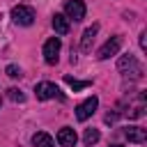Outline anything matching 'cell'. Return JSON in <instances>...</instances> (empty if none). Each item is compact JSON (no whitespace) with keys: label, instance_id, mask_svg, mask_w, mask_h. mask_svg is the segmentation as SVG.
Wrapping results in <instances>:
<instances>
[{"label":"cell","instance_id":"6da1fadb","mask_svg":"<svg viewBox=\"0 0 147 147\" xmlns=\"http://www.w3.org/2000/svg\"><path fill=\"white\" fill-rule=\"evenodd\" d=\"M117 69L124 74V76H131V78H140L142 76V64L136 60V55H131V53H126V55H122L119 60H117Z\"/></svg>","mask_w":147,"mask_h":147},{"label":"cell","instance_id":"7a4b0ae2","mask_svg":"<svg viewBox=\"0 0 147 147\" xmlns=\"http://www.w3.org/2000/svg\"><path fill=\"white\" fill-rule=\"evenodd\" d=\"M34 94H37V99L39 101H48V99H64L62 96V92H60V87L55 85V83H48V80H44V83H37L34 85Z\"/></svg>","mask_w":147,"mask_h":147},{"label":"cell","instance_id":"3957f363","mask_svg":"<svg viewBox=\"0 0 147 147\" xmlns=\"http://www.w3.org/2000/svg\"><path fill=\"white\" fill-rule=\"evenodd\" d=\"M11 21L16 25H32L34 23V9L28 5H16L11 9Z\"/></svg>","mask_w":147,"mask_h":147},{"label":"cell","instance_id":"277c9868","mask_svg":"<svg viewBox=\"0 0 147 147\" xmlns=\"http://www.w3.org/2000/svg\"><path fill=\"white\" fill-rule=\"evenodd\" d=\"M96 108H99V99H96V96H87L83 103L76 106V119H78V122L90 119V117L96 113Z\"/></svg>","mask_w":147,"mask_h":147},{"label":"cell","instance_id":"5b68a950","mask_svg":"<svg viewBox=\"0 0 147 147\" xmlns=\"http://www.w3.org/2000/svg\"><path fill=\"white\" fill-rule=\"evenodd\" d=\"M122 44H124V39L119 37V34H115V37H110L101 48H99V53H96V57L99 60H108L110 55H117V51L122 48Z\"/></svg>","mask_w":147,"mask_h":147},{"label":"cell","instance_id":"8992f818","mask_svg":"<svg viewBox=\"0 0 147 147\" xmlns=\"http://www.w3.org/2000/svg\"><path fill=\"white\" fill-rule=\"evenodd\" d=\"M60 48H62V41H60L57 37H51V39L44 44V60H46V64H57Z\"/></svg>","mask_w":147,"mask_h":147},{"label":"cell","instance_id":"52a82bcc","mask_svg":"<svg viewBox=\"0 0 147 147\" xmlns=\"http://www.w3.org/2000/svg\"><path fill=\"white\" fill-rule=\"evenodd\" d=\"M85 2L83 0H69L67 5H64V16L69 18V21H83L85 18Z\"/></svg>","mask_w":147,"mask_h":147},{"label":"cell","instance_id":"ba28073f","mask_svg":"<svg viewBox=\"0 0 147 147\" xmlns=\"http://www.w3.org/2000/svg\"><path fill=\"white\" fill-rule=\"evenodd\" d=\"M57 142H60V147H76L78 136H76V131L71 126H62L57 131Z\"/></svg>","mask_w":147,"mask_h":147},{"label":"cell","instance_id":"9c48e42d","mask_svg":"<svg viewBox=\"0 0 147 147\" xmlns=\"http://www.w3.org/2000/svg\"><path fill=\"white\" fill-rule=\"evenodd\" d=\"M124 136H126L129 142H138V145H142L147 140V131L142 126H126L124 129Z\"/></svg>","mask_w":147,"mask_h":147},{"label":"cell","instance_id":"30bf717a","mask_svg":"<svg viewBox=\"0 0 147 147\" xmlns=\"http://www.w3.org/2000/svg\"><path fill=\"white\" fill-rule=\"evenodd\" d=\"M96 32H99V25L96 23H92L85 32H83V39H80V51H90L92 48V41H94V37H96Z\"/></svg>","mask_w":147,"mask_h":147},{"label":"cell","instance_id":"8fae6325","mask_svg":"<svg viewBox=\"0 0 147 147\" xmlns=\"http://www.w3.org/2000/svg\"><path fill=\"white\" fill-rule=\"evenodd\" d=\"M51 23H53V30H55L57 34H67V32H69V18H67L64 14H55Z\"/></svg>","mask_w":147,"mask_h":147},{"label":"cell","instance_id":"7c38bea8","mask_svg":"<svg viewBox=\"0 0 147 147\" xmlns=\"http://www.w3.org/2000/svg\"><path fill=\"white\" fill-rule=\"evenodd\" d=\"M32 145L34 147H55V140L46 133V131H37L32 136Z\"/></svg>","mask_w":147,"mask_h":147},{"label":"cell","instance_id":"4fadbf2b","mask_svg":"<svg viewBox=\"0 0 147 147\" xmlns=\"http://www.w3.org/2000/svg\"><path fill=\"white\" fill-rule=\"evenodd\" d=\"M64 83H67L74 92H80V90H85V87H90V85H92L90 80H76V78H71V76H64Z\"/></svg>","mask_w":147,"mask_h":147},{"label":"cell","instance_id":"5bb4252c","mask_svg":"<svg viewBox=\"0 0 147 147\" xmlns=\"http://www.w3.org/2000/svg\"><path fill=\"white\" fill-rule=\"evenodd\" d=\"M99 138H101L99 129H85V133H83V142H85L87 147H92L94 142H99Z\"/></svg>","mask_w":147,"mask_h":147},{"label":"cell","instance_id":"9a60e30c","mask_svg":"<svg viewBox=\"0 0 147 147\" xmlns=\"http://www.w3.org/2000/svg\"><path fill=\"white\" fill-rule=\"evenodd\" d=\"M7 96H9L11 101H18V103H23V101H25V94H23L21 90H16V87H11V90H7Z\"/></svg>","mask_w":147,"mask_h":147},{"label":"cell","instance_id":"2e32d148","mask_svg":"<svg viewBox=\"0 0 147 147\" xmlns=\"http://www.w3.org/2000/svg\"><path fill=\"white\" fill-rule=\"evenodd\" d=\"M5 71H7V76H9V78H21V76H23L21 67H16V64H9V67H7Z\"/></svg>","mask_w":147,"mask_h":147},{"label":"cell","instance_id":"e0dca14e","mask_svg":"<svg viewBox=\"0 0 147 147\" xmlns=\"http://www.w3.org/2000/svg\"><path fill=\"white\" fill-rule=\"evenodd\" d=\"M145 37H147V32L142 30V32H140V39H138V41H140V48H142V51L147 48V41H145Z\"/></svg>","mask_w":147,"mask_h":147},{"label":"cell","instance_id":"ac0fdd59","mask_svg":"<svg viewBox=\"0 0 147 147\" xmlns=\"http://www.w3.org/2000/svg\"><path fill=\"white\" fill-rule=\"evenodd\" d=\"M110 147H124V145H110Z\"/></svg>","mask_w":147,"mask_h":147}]
</instances>
